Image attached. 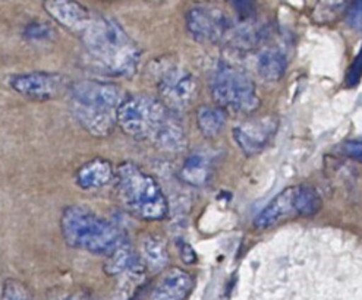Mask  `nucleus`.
Here are the masks:
<instances>
[{"instance_id":"obj_1","label":"nucleus","mask_w":362,"mask_h":300,"mask_svg":"<svg viewBox=\"0 0 362 300\" xmlns=\"http://www.w3.org/2000/svg\"><path fill=\"white\" fill-rule=\"evenodd\" d=\"M179 113L162 100L150 95H128L119 106L117 126L138 141H147L162 151L180 152L187 148V132Z\"/></svg>"},{"instance_id":"obj_2","label":"nucleus","mask_w":362,"mask_h":300,"mask_svg":"<svg viewBox=\"0 0 362 300\" xmlns=\"http://www.w3.org/2000/svg\"><path fill=\"white\" fill-rule=\"evenodd\" d=\"M94 64L106 75L131 78L141 62V50L115 19L94 15L79 35Z\"/></svg>"},{"instance_id":"obj_3","label":"nucleus","mask_w":362,"mask_h":300,"mask_svg":"<svg viewBox=\"0 0 362 300\" xmlns=\"http://www.w3.org/2000/svg\"><path fill=\"white\" fill-rule=\"evenodd\" d=\"M60 230L68 246L93 255H110L125 244V236L115 224L91 210L66 207L60 217Z\"/></svg>"},{"instance_id":"obj_4","label":"nucleus","mask_w":362,"mask_h":300,"mask_svg":"<svg viewBox=\"0 0 362 300\" xmlns=\"http://www.w3.org/2000/svg\"><path fill=\"white\" fill-rule=\"evenodd\" d=\"M115 184L124 207L144 222H162L169 214L166 195L157 180L131 162L119 164Z\"/></svg>"},{"instance_id":"obj_5","label":"nucleus","mask_w":362,"mask_h":300,"mask_svg":"<svg viewBox=\"0 0 362 300\" xmlns=\"http://www.w3.org/2000/svg\"><path fill=\"white\" fill-rule=\"evenodd\" d=\"M210 91L214 103L226 112L251 114L259 107V97L252 79L229 65H222L214 72Z\"/></svg>"},{"instance_id":"obj_6","label":"nucleus","mask_w":362,"mask_h":300,"mask_svg":"<svg viewBox=\"0 0 362 300\" xmlns=\"http://www.w3.org/2000/svg\"><path fill=\"white\" fill-rule=\"evenodd\" d=\"M153 72L160 100L169 109L180 113L195 102L198 81L187 68H182L172 60H162L153 68Z\"/></svg>"},{"instance_id":"obj_7","label":"nucleus","mask_w":362,"mask_h":300,"mask_svg":"<svg viewBox=\"0 0 362 300\" xmlns=\"http://www.w3.org/2000/svg\"><path fill=\"white\" fill-rule=\"evenodd\" d=\"M9 88L31 102L45 103L69 94L72 83L57 72H25L8 78Z\"/></svg>"},{"instance_id":"obj_8","label":"nucleus","mask_w":362,"mask_h":300,"mask_svg":"<svg viewBox=\"0 0 362 300\" xmlns=\"http://www.w3.org/2000/svg\"><path fill=\"white\" fill-rule=\"evenodd\" d=\"M185 24L189 35L203 44L222 42L230 32V23L226 13L210 4L192 6L187 12Z\"/></svg>"},{"instance_id":"obj_9","label":"nucleus","mask_w":362,"mask_h":300,"mask_svg":"<svg viewBox=\"0 0 362 300\" xmlns=\"http://www.w3.org/2000/svg\"><path fill=\"white\" fill-rule=\"evenodd\" d=\"M69 95L71 103L117 112L129 94L115 83L79 81L71 85Z\"/></svg>"},{"instance_id":"obj_10","label":"nucleus","mask_w":362,"mask_h":300,"mask_svg":"<svg viewBox=\"0 0 362 300\" xmlns=\"http://www.w3.org/2000/svg\"><path fill=\"white\" fill-rule=\"evenodd\" d=\"M279 129V120L273 116L251 119L233 129V139L239 150L245 155L263 152L273 141Z\"/></svg>"},{"instance_id":"obj_11","label":"nucleus","mask_w":362,"mask_h":300,"mask_svg":"<svg viewBox=\"0 0 362 300\" xmlns=\"http://www.w3.org/2000/svg\"><path fill=\"white\" fill-rule=\"evenodd\" d=\"M43 8L53 21L78 37L84 32L94 16L78 0H43Z\"/></svg>"},{"instance_id":"obj_12","label":"nucleus","mask_w":362,"mask_h":300,"mask_svg":"<svg viewBox=\"0 0 362 300\" xmlns=\"http://www.w3.org/2000/svg\"><path fill=\"white\" fill-rule=\"evenodd\" d=\"M71 110L76 122L95 138H105L110 135L115 126H117L116 110L83 106L76 103H71Z\"/></svg>"},{"instance_id":"obj_13","label":"nucleus","mask_w":362,"mask_h":300,"mask_svg":"<svg viewBox=\"0 0 362 300\" xmlns=\"http://www.w3.org/2000/svg\"><path fill=\"white\" fill-rule=\"evenodd\" d=\"M194 289V278L182 268L172 267L160 277L151 300H187Z\"/></svg>"},{"instance_id":"obj_14","label":"nucleus","mask_w":362,"mask_h":300,"mask_svg":"<svg viewBox=\"0 0 362 300\" xmlns=\"http://www.w3.org/2000/svg\"><path fill=\"white\" fill-rule=\"evenodd\" d=\"M115 177L116 170L109 160L95 157L76 170L75 182L84 191H98L115 182Z\"/></svg>"},{"instance_id":"obj_15","label":"nucleus","mask_w":362,"mask_h":300,"mask_svg":"<svg viewBox=\"0 0 362 300\" xmlns=\"http://www.w3.org/2000/svg\"><path fill=\"white\" fill-rule=\"evenodd\" d=\"M144 270L146 265L143 259L127 242L107 255V261L105 264V272L112 277L128 275L129 278L139 280L143 277Z\"/></svg>"},{"instance_id":"obj_16","label":"nucleus","mask_w":362,"mask_h":300,"mask_svg":"<svg viewBox=\"0 0 362 300\" xmlns=\"http://www.w3.org/2000/svg\"><path fill=\"white\" fill-rule=\"evenodd\" d=\"M293 196H295V186L280 192L273 201L255 217L254 227L258 230H267L276 226L277 223H280L281 220H285L291 215H296Z\"/></svg>"},{"instance_id":"obj_17","label":"nucleus","mask_w":362,"mask_h":300,"mask_svg":"<svg viewBox=\"0 0 362 300\" xmlns=\"http://www.w3.org/2000/svg\"><path fill=\"white\" fill-rule=\"evenodd\" d=\"M141 259L146 268L160 272L168 268L170 256L165 239L158 234H148L141 242Z\"/></svg>"},{"instance_id":"obj_18","label":"nucleus","mask_w":362,"mask_h":300,"mask_svg":"<svg viewBox=\"0 0 362 300\" xmlns=\"http://www.w3.org/2000/svg\"><path fill=\"white\" fill-rule=\"evenodd\" d=\"M213 174V163L211 160L201 152L191 154L180 169V179L182 182L191 186H206Z\"/></svg>"},{"instance_id":"obj_19","label":"nucleus","mask_w":362,"mask_h":300,"mask_svg":"<svg viewBox=\"0 0 362 300\" xmlns=\"http://www.w3.org/2000/svg\"><path fill=\"white\" fill-rule=\"evenodd\" d=\"M286 57L277 49H266L257 57V72L266 83H277L286 72Z\"/></svg>"},{"instance_id":"obj_20","label":"nucleus","mask_w":362,"mask_h":300,"mask_svg":"<svg viewBox=\"0 0 362 300\" xmlns=\"http://www.w3.org/2000/svg\"><path fill=\"white\" fill-rule=\"evenodd\" d=\"M228 124V112L220 106H201L197 110V126L203 136L211 139L222 133Z\"/></svg>"},{"instance_id":"obj_21","label":"nucleus","mask_w":362,"mask_h":300,"mask_svg":"<svg viewBox=\"0 0 362 300\" xmlns=\"http://www.w3.org/2000/svg\"><path fill=\"white\" fill-rule=\"evenodd\" d=\"M293 204L296 215L299 217H313L323 207L320 193L315 191V188L308 185L295 186Z\"/></svg>"},{"instance_id":"obj_22","label":"nucleus","mask_w":362,"mask_h":300,"mask_svg":"<svg viewBox=\"0 0 362 300\" xmlns=\"http://www.w3.org/2000/svg\"><path fill=\"white\" fill-rule=\"evenodd\" d=\"M2 300H35L30 289L15 278H8L2 286Z\"/></svg>"},{"instance_id":"obj_23","label":"nucleus","mask_w":362,"mask_h":300,"mask_svg":"<svg viewBox=\"0 0 362 300\" xmlns=\"http://www.w3.org/2000/svg\"><path fill=\"white\" fill-rule=\"evenodd\" d=\"M54 28L45 23H31L24 30V37L33 42H45V40H52L54 35Z\"/></svg>"},{"instance_id":"obj_24","label":"nucleus","mask_w":362,"mask_h":300,"mask_svg":"<svg viewBox=\"0 0 362 300\" xmlns=\"http://www.w3.org/2000/svg\"><path fill=\"white\" fill-rule=\"evenodd\" d=\"M349 0H321L318 11L323 13L325 18H329L337 12H340L348 5Z\"/></svg>"},{"instance_id":"obj_25","label":"nucleus","mask_w":362,"mask_h":300,"mask_svg":"<svg viewBox=\"0 0 362 300\" xmlns=\"http://www.w3.org/2000/svg\"><path fill=\"white\" fill-rule=\"evenodd\" d=\"M340 152L351 160L362 163V143L361 141H348L340 147Z\"/></svg>"},{"instance_id":"obj_26","label":"nucleus","mask_w":362,"mask_h":300,"mask_svg":"<svg viewBox=\"0 0 362 300\" xmlns=\"http://www.w3.org/2000/svg\"><path fill=\"white\" fill-rule=\"evenodd\" d=\"M361 76H362V49L358 53L355 62L351 66V71L348 73V78H346L348 79V87H355L359 83Z\"/></svg>"},{"instance_id":"obj_27","label":"nucleus","mask_w":362,"mask_h":300,"mask_svg":"<svg viewBox=\"0 0 362 300\" xmlns=\"http://www.w3.org/2000/svg\"><path fill=\"white\" fill-rule=\"evenodd\" d=\"M232 4L240 18H250L255 9V0H232Z\"/></svg>"},{"instance_id":"obj_28","label":"nucleus","mask_w":362,"mask_h":300,"mask_svg":"<svg viewBox=\"0 0 362 300\" xmlns=\"http://www.w3.org/2000/svg\"><path fill=\"white\" fill-rule=\"evenodd\" d=\"M349 24L355 28L362 27V0H354L349 9Z\"/></svg>"},{"instance_id":"obj_29","label":"nucleus","mask_w":362,"mask_h":300,"mask_svg":"<svg viewBox=\"0 0 362 300\" xmlns=\"http://www.w3.org/2000/svg\"><path fill=\"white\" fill-rule=\"evenodd\" d=\"M180 258L184 259L185 264H194L197 261V255L188 244H184L182 248H180Z\"/></svg>"},{"instance_id":"obj_30","label":"nucleus","mask_w":362,"mask_h":300,"mask_svg":"<svg viewBox=\"0 0 362 300\" xmlns=\"http://www.w3.org/2000/svg\"><path fill=\"white\" fill-rule=\"evenodd\" d=\"M56 300H91V297L86 293L75 292V293H65L62 296H59Z\"/></svg>"}]
</instances>
